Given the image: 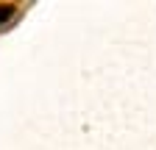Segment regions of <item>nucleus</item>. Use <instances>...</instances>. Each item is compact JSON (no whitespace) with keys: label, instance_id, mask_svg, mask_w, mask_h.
<instances>
[{"label":"nucleus","instance_id":"1","mask_svg":"<svg viewBox=\"0 0 156 150\" xmlns=\"http://www.w3.org/2000/svg\"><path fill=\"white\" fill-rule=\"evenodd\" d=\"M11 17H14V6H0V25L9 22Z\"/></svg>","mask_w":156,"mask_h":150}]
</instances>
